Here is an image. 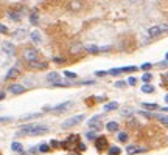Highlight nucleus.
<instances>
[{
	"label": "nucleus",
	"mask_w": 168,
	"mask_h": 155,
	"mask_svg": "<svg viewBox=\"0 0 168 155\" xmlns=\"http://www.w3.org/2000/svg\"><path fill=\"white\" fill-rule=\"evenodd\" d=\"M3 98H5V93H0V101H2Z\"/></svg>",
	"instance_id": "obj_48"
},
{
	"label": "nucleus",
	"mask_w": 168,
	"mask_h": 155,
	"mask_svg": "<svg viewBox=\"0 0 168 155\" xmlns=\"http://www.w3.org/2000/svg\"><path fill=\"white\" fill-rule=\"evenodd\" d=\"M0 123H11L9 116H5V118H0Z\"/></svg>",
	"instance_id": "obj_42"
},
{
	"label": "nucleus",
	"mask_w": 168,
	"mask_h": 155,
	"mask_svg": "<svg viewBox=\"0 0 168 155\" xmlns=\"http://www.w3.org/2000/svg\"><path fill=\"white\" fill-rule=\"evenodd\" d=\"M126 84H128V85H132V87H134V85L137 84V79H135L134 76H131V78H128V82H126Z\"/></svg>",
	"instance_id": "obj_31"
},
{
	"label": "nucleus",
	"mask_w": 168,
	"mask_h": 155,
	"mask_svg": "<svg viewBox=\"0 0 168 155\" xmlns=\"http://www.w3.org/2000/svg\"><path fill=\"white\" fill-rule=\"evenodd\" d=\"M50 130L48 126H44V124H39V126H34V124H27V126H22L20 127V132L22 135H31V137H39V135H44Z\"/></svg>",
	"instance_id": "obj_1"
},
{
	"label": "nucleus",
	"mask_w": 168,
	"mask_h": 155,
	"mask_svg": "<svg viewBox=\"0 0 168 155\" xmlns=\"http://www.w3.org/2000/svg\"><path fill=\"white\" fill-rule=\"evenodd\" d=\"M163 110H166V112H168V107H163Z\"/></svg>",
	"instance_id": "obj_53"
},
{
	"label": "nucleus",
	"mask_w": 168,
	"mask_h": 155,
	"mask_svg": "<svg viewBox=\"0 0 168 155\" xmlns=\"http://www.w3.org/2000/svg\"><path fill=\"white\" fill-rule=\"evenodd\" d=\"M142 92H143V93H153V92H154V87H153L151 84L145 82V85L142 87Z\"/></svg>",
	"instance_id": "obj_22"
},
{
	"label": "nucleus",
	"mask_w": 168,
	"mask_h": 155,
	"mask_svg": "<svg viewBox=\"0 0 168 155\" xmlns=\"http://www.w3.org/2000/svg\"><path fill=\"white\" fill-rule=\"evenodd\" d=\"M120 73H123V68L120 67V68H114V70H109V74H120Z\"/></svg>",
	"instance_id": "obj_36"
},
{
	"label": "nucleus",
	"mask_w": 168,
	"mask_h": 155,
	"mask_svg": "<svg viewBox=\"0 0 168 155\" xmlns=\"http://www.w3.org/2000/svg\"><path fill=\"white\" fill-rule=\"evenodd\" d=\"M151 78H153L151 73H145L143 76H142V81H143V82H149V81H151Z\"/></svg>",
	"instance_id": "obj_32"
},
{
	"label": "nucleus",
	"mask_w": 168,
	"mask_h": 155,
	"mask_svg": "<svg viewBox=\"0 0 168 155\" xmlns=\"http://www.w3.org/2000/svg\"><path fill=\"white\" fill-rule=\"evenodd\" d=\"M131 2H140V0H131Z\"/></svg>",
	"instance_id": "obj_52"
},
{
	"label": "nucleus",
	"mask_w": 168,
	"mask_h": 155,
	"mask_svg": "<svg viewBox=\"0 0 168 155\" xmlns=\"http://www.w3.org/2000/svg\"><path fill=\"white\" fill-rule=\"evenodd\" d=\"M6 33H8V28L5 27V25L0 23V34H6Z\"/></svg>",
	"instance_id": "obj_39"
},
{
	"label": "nucleus",
	"mask_w": 168,
	"mask_h": 155,
	"mask_svg": "<svg viewBox=\"0 0 168 155\" xmlns=\"http://www.w3.org/2000/svg\"><path fill=\"white\" fill-rule=\"evenodd\" d=\"M108 153H109V155H118V153H122V150H120V147L114 146V147H109V149H108Z\"/></svg>",
	"instance_id": "obj_25"
},
{
	"label": "nucleus",
	"mask_w": 168,
	"mask_h": 155,
	"mask_svg": "<svg viewBox=\"0 0 168 155\" xmlns=\"http://www.w3.org/2000/svg\"><path fill=\"white\" fill-rule=\"evenodd\" d=\"M86 137H87L89 140H95V138H97V137H95V134H92V132H87V134H86Z\"/></svg>",
	"instance_id": "obj_41"
},
{
	"label": "nucleus",
	"mask_w": 168,
	"mask_h": 155,
	"mask_svg": "<svg viewBox=\"0 0 168 155\" xmlns=\"http://www.w3.org/2000/svg\"><path fill=\"white\" fill-rule=\"evenodd\" d=\"M159 30H160V33H168V25L166 23H160L159 25Z\"/></svg>",
	"instance_id": "obj_33"
},
{
	"label": "nucleus",
	"mask_w": 168,
	"mask_h": 155,
	"mask_svg": "<svg viewBox=\"0 0 168 155\" xmlns=\"http://www.w3.org/2000/svg\"><path fill=\"white\" fill-rule=\"evenodd\" d=\"M126 152H128L129 155H134V153H137V147H135V146H128V147H126Z\"/></svg>",
	"instance_id": "obj_28"
},
{
	"label": "nucleus",
	"mask_w": 168,
	"mask_h": 155,
	"mask_svg": "<svg viewBox=\"0 0 168 155\" xmlns=\"http://www.w3.org/2000/svg\"><path fill=\"white\" fill-rule=\"evenodd\" d=\"M120 115L122 116H131V115H134V109L132 107H123L120 110Z\"/></svg>",
	"instance_id": "obj_17"
},
{
	"label": "nucleus",
	"mask_w": 168,
	"mask_h": 155,
	"mask_svg": "<svg viewBox=\"0 0 168 155\" xmlns=\"http://www.w3.org/2000/svg\"><path fill=\"white\" fill-rule=\"evenodd\" d=\"M100 121H101V115H95L94 118H90V120H89L87 124L92 127V126H95V124H100Z\"/></svg>",
	"instance_id": "obj_20"
},
{
	"label": "nucleus",
	"mask_w": 168,
	"mask_h": 155,
	"mask_svg": "<svg viewBox=\"0 0 168 155\" xmlns=\"http://www.w3.org/2000/svg\"><path fill=\"white\" fill-rule=\"evenodd\" d=\"M36 152H37L36 147H30V150H28V153H36Z\"/></svg>",
	"instance_id": "obj_46"
},
{
	"label": "nucleus",
	"mask_w": 168,
	"mask_h": 155,
	"mask_svg": "<svg viewBox=\"0 0 168 155\" xmlns=\"http://www.w3.org/2000/svg\"><path fill=\"white\" fill-rule=\"evenodd\" d=\"M69 8H70L72 11H80L83 6H81V3L78 2V0H72V2L69 3Z\"/></svg>",
	"instance_id": "obj_15"
},
{
	"label": "nucleus",
	"mask_w": 168,
	"mask_h": 155,
	"mask_svg": "<svg viewBox=\"0 0 168 155\" xmlns=\"http://www.w3.org/2000/svg\"><path fill=\"white\" fill-rule=\"evenodd\" d=\"M128 84L126 82H123V81H117L115 82V87H118V88H123V87H126Z\"/></svg>",
	"instance_id": "obj_38"
},
{
	"label": "nucleus",
	"mask_w": 168,
	"mask_h": 155,
	"mask_svg": "<svg viewBox=\"0 0 168 155\" xmlns=\"http://www.w3.org/2000/svg\"><path fill=\"white\" fill-rule=\"evenodd\" d=\"M78 147H80V150H86V144H83V143H80Z\"/></svg>",
	"instance_id": "obj_45"
},
{
	"label": "nucleus",
	"mask_w": 168,
	"mask_h": 155,
	"mask_svg": "<svg viewBox=\"0 0 168 155\" xmlns=\"http://www.w3.org/2000/svg\"><path fill=\"white\" fill-rule=\"evenodd\" d=\"M28 67L31 68V70H44V68H47V64L45 62H39V61H31V62H28Z\"/></svg>",
	"instance_id": "obj_7"
},
{
	"label": "nucleus",
	"mask_w": 168,
	"mask_h": 155,
	"mask_svg": "<svg viewBox=\"0 0 168 155\" xmlns=\"http://www.w3.org/2000/svg\"><path fill=\"white\" fill-rule=\"evenodd\" d=\"M151 67H153V65H151L149 62H145V64H142V65H140L139 68H142V70H145V71H146V70H149Z\"/></svg>",
	"instance_id": "obj_34"
},
{
	"label": "nucleus",
	"mask_w": 168,
	"mask_h": 155,
	"mask_svg": "<svg viewBox=\"0 0 168 155\" xmlns=\"http://www.w3.org/2000/svg\"><path fill=\"white\" fill-rule=\"evenodd\" d=\"M72 104H73L72 101H66V102H62V104H59L56 107H51V112H53V113H62V112L69 110L72 107Z\"/></svg>",
	"instance_id": "obj_4"
},
{
	"label": "nucleus",
	"mask_w": 168,
	"mask_h": 155,
	"mask_svg": "<svg viewBox=\"0 0 168 155\" xmlns=\"http://www.w3.org/2000/svg\"><path fill=\"white\" fill-rule=\"evenodd\" d=\"M30 22L33 25H37V22H39V16H37V12H33V14L30 16Z\"/></svg>",
	"instance_id": "obj_27"
},
{
	"label": "nucleus",
	"mask_w": 168,
	"mask_h": 155,
	"mask_svg": "<svg viewBox=\"0 0 168 155\" xmlns=\"http://www.w3.org/2000/svg\"><path fill=\"white\" fill-rule=\"evenodd\" d=\"M165 65H166V62H160V64H159V68H163Z\"/></svg>",
	"instance_id": "obj_47"
},
{
	"label": "nucleus",
	"mask_w": 168,
	"mask_h": 155,
	"mask_svg": "<svg viewBox=\"0 0 168 155\" xmlns=\"http://www.w3.org/2000/svg\"><path fill=\"white\" fill-rule=\"evenodd\" d=\"M64 76H66V78H72V79H75V78H76V73H73V71H64Z\"/></svg>",
	"instance_id": "obj_37"
},
{
	"label": "nucleus",
	"mask_w": 168,
	"mask_h": 155,
	"mask_svg": "<svg viewBox=\"0 0 168 155\" xmlns=\"http://www.w3.org/2000/svg\"><path fill=\"white\" fill-rule=\"evenodd\" d=\"M159 34H162L160 30H159V25H157V27H151V28L148 30V36H149V37H157Z\"/></svg>",
	"instance_id": "obj_14"
},
{
	"label": "nucleus",
	"mask_w": 168,
	"mask_h": 155,
	"mask_svg": "<svg viewBox=\"0 0 168 155\" xmlns=\"http://www.w3.org/2000/svg\"><path fill=\"white\" fill-rule=\"evenodd\" d=\"M8 17H9L11 20H14V22H19L20 17H22V14H20L19 11H9V12H8Z\"/></svg>",
	"instance_id": "obj_12"
},
{
	"label": "nucleus",
	"mask_w": 168,
	"mask_h": 155,
	"mask_svg": "<svg viewBox=\"0 0 168 155\" xmlns=\"http://www.w3.org/2000/svg\"><path fill=\"white\" fill-rule=\"evenodd\" d=\"M11 149H12V150H17V152H20V153H23V147H22V144L19 143V141H14V143L11 144Z\"/></svg>",
	"instance_id": "obj_21"
},
{
	"label": "nucleus",
	"mask_w": 168,
	"mask_h": 155,
	"mask_svg": "<svg viewBox=\"0 0 168 155\" xmlns=\"http://www.w3.org/2000/svg\"><path fill=\"white\" fill-rule=\"evenodd\" d=\"M2 50L5 51V53H8V54H16V45L12 44V42H3L2 44Z\"/></svg>",
	"instance_id": "obj_6"
},
{
	"label": "nucleus",
	"mask_w": 168,
	"mask_h": 155,
	"mask_svg": "<svg viewBox=\"0 0 168 155\" xmlns=\"http://www.w3.org/2000/svg\"><path fill=\"white\" fill-rule=\"evenodd\" d=\"M142 107H143L145 110H157V109H159V106L154 104V102H143V104H142Z\"/></svg>",
	"instance_id": "obj_16"
},
{
	"label": "nucleus",
	"mask_w": 168,
	"mask_h": 155,
	"mask_svg": "<svg viewBox=\"0 0 168 155\" xmlns=\"http://www.w3.org/2000/svg\"><path fill=\"white\" fill-rule=\"evenodd\" d=\"M135 70H139V67H135V65H129V67H123V71H128V73H131V71H135Z\"/></svg>",
	"instance_id": "obj_30"
},
{
	"label": "nucleus",
	"mask_w": 168,
	"mask_h": 155,
	"mask_svg": "<svg viewBox=\"0 0 168 155\" xmlns=\"http://www.w3.org/2000/svg\"><path fill=\"white\" fill-rule=\"evenodd\" d=\"M41 113H28V115H23L20 116V120L22 121H28V120H33V118H39Z\"/></svg>",
	"instance_id": "obj_18"
},
{
	"label": "nucleus",
	"mask_w": 168,
	"mask_h": 155,
	"mask_svg": "<svg viewBox=\"0 0 168 155\" xmlns=\"http://www.w3.org/2000/svg\"><path fill=\"white\" fill-rule=\"evenodd\" d=\"M55 62H58V64H64L66 61H64L62 58H55Z\"/></svg>",
	"instance_id": "obj_43"
},
{
	"label": "nucleus",
	"mask_w": 168,
	"mask_h": 155,
	"mask_svg": "<svg viewBox=\"0 0 168 155\" xmlns=\"http://www.w3.org/2000/svg\"><path fill=\"white\" fill-rule=\"evenodd\" d=\"M61 146V143L58 140H51V147H59Z\"/></svg>",
	"instance_id": "obj_40"
},
{
	"label": "nucleus",
	"mask_w": 168,
	"mask_h": 155,
	"mask_svg": "<svg viewBox=\"0 0 168 155\" xmlns=\"http://www.w3.org/2000/svg\"><path fill=\"white\" fill-rule=\"evenodd\" d=\"M106 129H108L109 132H115V130H117V129H118V123L111 121V123H108V124H106Z\"/></svg>",
	"instance_id": "obj_19"
},
{
	"label": "nucleus",
	"mask_w": 168,
	"mask_h": 155,
	"mask_svg": "<svg viewBox=\"0 0 168 155\" xmlns=\"http://www.w3.org/2000/svg\"><path fill=\"white\" fill-rule=\"evenodd\" d=\"M30 37H31V41L34 42V44H42V37H41V34H39V31H33L31 34H30Z\"/></svg>",
	"instance_id": "obj_11"
},
{
	"label": "nucleus",
	"mask_w": 168,
	"mask_h": 155,
	"mask_svg": "<svg viewBox=\"0 0 168 155\" xmlns=\"http://www.w3.org/2000/svg\"><path fill=\"white\" fill-rule=\"evenodd\" d=\"M128 140V134L126 132H120L118 134V141H126Z\"/></svg>",
	"instance_id": "obj_35"
},
{
	"label": "nucleus",
	"mask_w": 168,
	"mask_h": 155,
	"mask_svg": "<svg viewBox=\"0 0 168 155\" xmlns=\"http://www.w3.org/2000/svg\"><path fill=\"white\" fill-rule=\"evenodd\" d=\"M165 59H166V61H168V53H166V54H165Z\"/></svg>",
	"instance_id": "obj_51"
},
{
	"label": "nucleus",
	"mask_w": 168,
	"mask_h": 155,
	"mask_svg": "<svg viewBox=\"0 0 168 155\" xmlns=\"http://www.w3.org/2000/svg\"><path fill=\"white\" fill-rule=\"evenodd\" d=\"M154 116H156L163 126H168V115H154Z\"/></svg>",
	"instance_id": "obj_24"
},
{
	"label": "nucleus",
	"mask_w": 168,
	"mask_h": 155,
	"mask_svg": "<svg viewBox=\"0 0 168 155\" xmlns=\"http://www.w3.org/2000/svg\"><path fill=\"white\" fill-rule=\"evenodd\" d=\"M84 120V115H76V116H72V118L66 120L62 124H61V129H72L73 126H78L81 121Z\"/></svg>",
	"instance_id": "obj_3"
},
{
	"label": "nucleus",
	"mask_w": 168,
	"mask_h": 155,
	"mask_svg": "<svg viewBox=\"0 0 168 155\" xmlns=\"http://www.w3.org/2000/svg\"><path fill=\"white\" fill-rule=\"evenodd\" d=\"M58 79H59V73H58V71H50V73H47L45 81H47L48 84H55Z\"/></svg>",
	"instance_id": "obj_9"
},
{
	"label": "nucleus",
	"mask_w": 168,
	"mask_h": 155,
	"mask_svg": "<svg viewBox=\"0 0 168 155\" xmlns=\"http://www.w3.org/2000/svg\"><path fill=\"white\" fill-rule=\"evenodd\" d=\"M118 107V104H117V102H115V101H112V102H109V104H106L105 106V110H115V109H117Z\"/></svg>",
	"instance_id": "obj_26"
},
{
	"label": "nucleus",
	"mask_w": 168,
	"mask_h": 155,
	"mask_svg": "<svg viewBox=\"0 0 168 155\" xmlns=\"http://www.w3.org/2000/svg\"><path fill=\"white\" fill-rule=\"evenodd\" d=\"M165 101H166V102H168V95H166V96H165Z\"/></svg>",
	"instance_id": "obj_50"
},
{
	"label": "nucleus",
	"mask_w": 168,
	"mask_h": 155,
	"mask_svg": "<svg viewBox=\"0 0 168 155\" xmlns=\"http://www.w3.org/2000/svg\"><path fill=\"white\" fill-rule=\"evenodd\" d=\"M95 147L98 150H105L108 147V140L105 137H100V138H95Z\"/></svg>",
	"instance_id": "obj_8"
},
{
	"label": "nucleus",
	"mask_w": 168,
	"mask_h": 155,
	"mask_svg": "<svg viewBox=\"0 0 168 155\" xmlns=\"http://www.w3.org/2000/svg\"><path fill=\"white\" fill-rule=\"evenodd\" d=\"M22 58L27 61V62H31V61H36L39 58V51H37L34 47H27L22 50Z\"/></svg>",
	"instance_id": "obj_2"
},
{
	"label": "nucleus",
	"mask_w": 168,
	"mask_h": 155,
	"mask_svg": "<svg viewBox=\"0 0 168 155\" xmlns=\"http://www.w3.org/2000/svg\"><path fill=\"white\" fill-rule=\"evenodd\" d=\"M39 150L44 152V153H45V152H50V150H51V146H48V144H41V146H39Z\"/></svg>",
	"instance_id": "obj_29"
},
{
	"label": "nucleus",
	"mask_w": 168,
	"mask_h": 155,
	"mask_svg": "<svg viewBox=\"0 0 168 155\" xmlns=\"http://www.w3.org/2000/svg\"><path fill=\"white\" fill-rule=\"evenodd\" d=\"M25 36H27V30H25V28H19V30L14 33V37H16V39H20V37H25Z\"/></svg>",
	"instance_id": "obj_23"
},
{
	"label": "nucleus",
	"mask_w": 168,
	"mask_h": 155,
	"mask_svg": "<svg viewBox=\"0 0 168 155\" xmlns=\"http://www.w3.org/2000/svg\"><path fill=\"white\" fill-rule=\"evenodd\" d=\"M25 90H27V87L22 84H11L8 92H11L12 95H22V93H25Z\"/></svg>",
	"instance_id": "obj_5"
},
{
	"label": "nucleus",
	"mask_w": 168,
	"mask_h": 155,
	"mask_svg": "<svg viewBox=\"0 0 168 155\" xmlns=\"http://www.w3.org/2000/svg\"><path fill=\"white\" fill-rule=\"evenodd\" d=\"M19 76H20L19 68H9V71H8L6 76H5V79H6V81H9V79H16V78H19Z\"/></svg>",
	"instance_id": "obj_10"
},
{
	"label": "nucleus",
	"mask_w": 168,
	"mask_h": 155,
	"mask_svg": "<svg viewBox=\"0 0 168 155\" xmlns=\"http://www.w3.org/2000/svg\"><path fill=\"white\" fill-rule=\"evenodd\" d=\"M95 74H97V76H100V78H101V76H106V74H108V73H106V71H97V73H95Z\"/></svg>",
	"instance_id": "obj_44"
},
{
	"label": "nucleus",
	"mask_w": 168,
	"mask_h": 155,
	"mask_svg": "<svg viewBox=\"0 0 168 155\" xmlns=\"http://www.w3.org/2000/svg\"><path fill=\"white\" fill-rule=\"evenodd\" d=\"M165 79H166V81H168V73H166V74H165Z\"/></svg>",
	"instance_id": "obj_49"
},
{
	"label": "nucleus",
	"mask_w": 168,
	"mask_h": 155,
	"mask_svg": "<svg viewBox=\"0 0 168 155\" xmlns=\"http://www.w3.org/2000/svg\"><path fill=\"white\" fill-rule=\"evenodd\" d=\"M83 50H86L87 53H92V54L100 53V48H98L97 45H86V47H83Z\"/></svg>",
	"instance_id": "obj_13"
}]
</instances>
